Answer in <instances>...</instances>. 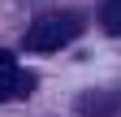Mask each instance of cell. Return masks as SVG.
Returning a JSON list of instances; mask_svg holds the SVG:
<instances>
[{"instance_id": "3", "label": "cell", "mask_w": 121, "mask_h": 117, "mask_svg": "<svg viewBox=\"0 0 121 117\" xmlns=\"http://www.w3.org/2000/svg\"><path fill=\"white\" fill-rule=\"evenodd\" d=\"M99 22L108 35H121V0H104L99 4Z\"/></svg>"}, {"instance_id": "1", "label": "cell", "mask_w": 121, "mask_h": 117, "mask_svg": "<svg viewBox=\"0 0 121 117\" xmlns=\"http://www.w3.org/2000/svg\"><path fill=\"white\" fill-rule=\"evenodd\" d=\"M78 35H82L78 13H43L39 22L26 26L22 43H26L30 52H56V48H65V43H73Z\"/></svg>"}, {"instance_id": "2", "label": "cell", "mask_w": 121, "mask_h": 117, "mask_svg": "<svg viewBox=\"0 0 121 117\" xmlns=\"http://www.w3.org/2000/svg\"><path fill=\"white\" fill-rule=\"evenodd\" d=\"M35 87H39V78L30 74V69H17V65L0 69V100H26Z\"/></svg>"}, {"instance_id": "4", "label": "cell", "mask_w": 121, "mask_h": 117, "mask_svg": "<svg viewBox=\"0 0 121 117\" xmlns=\"http://www.w3.org/2000/svg\"><path fill=\"white\" fill-rule=\"evenodd\" d=\"M4 65H17V61H13V52H9V48H0V69H4Z\"/></svg>"}]
</instances>
